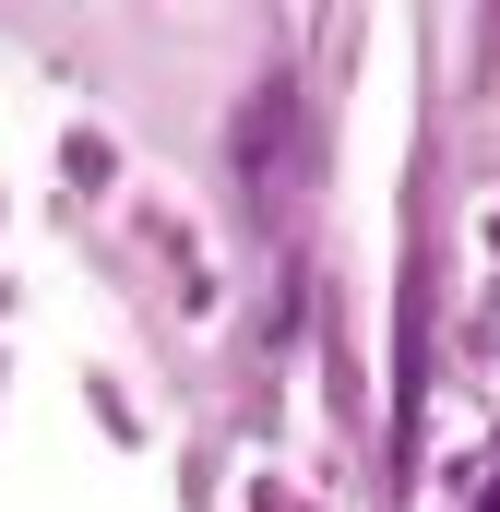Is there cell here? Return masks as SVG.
<instances>
[{"label":"cell","mask_w":500,"mask_h":512,"mask_svg":"<svg viewBox=\"0 0 500 512\" xmlns=\"http://www.w3.org/2000/svg\"><path fill=\"white\" fill-rule=\"evenodd\" d=\"M489 512H500V489H489Z\"/></svg>","instance_id":"3"},{"label":"cell","mask_w":500,"mask_h":512,"mask_svg":"<svg viewBox=\"0 0 500 512\" xmlns=\"http://www.w3.org/2000/svg\"><path fill=\"white\" fill-rule=\"evenodd\" d=\"M286 120H298V96H286V84H262V108L239 120V167H250V179H274V167H286Z\"/></svg>","instance_id":"1"},{"label":"cell","mask_w":500,"mask_h":512,"mask_svg":"<svg viewBox=\"0 0 500 512\" xmlns=\"http://www.w3.org/2000/svg\"><path fill=\"white\" fill-rule=\"evenodd\" d=\"M298 334V274H274V298H262V346H286Z\"/></svg>","instance_id":"2"}]
</instances>
